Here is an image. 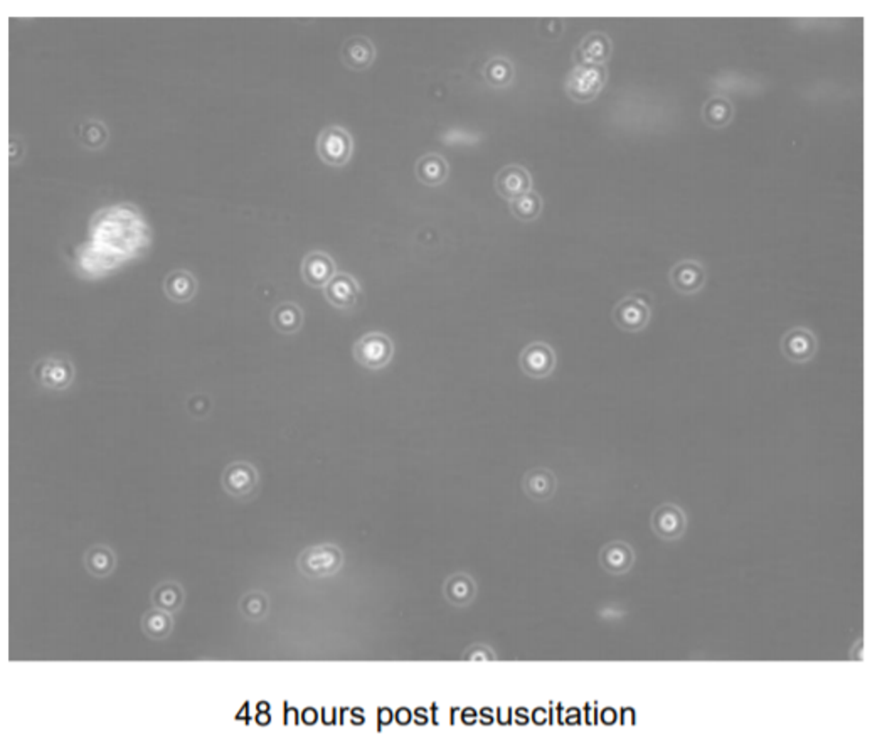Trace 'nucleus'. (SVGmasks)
I'll list each match as a JSON object with an SVG mask.
<instances>
[{
	"label": "nucleus",
	"instance_id": "obj_1",
	"mask_svg": "<svg viewBox=\"0 0 887 738\" xmlns=\"http://www.w3.org/2000/svg\"><path fill=\"white\" fill-rule=\"evenodd\" d=\"M297 567L310 580L329 578L343 570V549L332 543L305 548L297 558Z\"/></svg>",
	"mask_w": 887,
	"mask_h": 738
},
{
	"label": "nucleus",
	"instance_id": "obj_2",
	"mask_svg": "<svg viewBox=\"0 0 887 738\" xmlns=\"http://www.w3.org/2000/svg\"><path fill=\"white\" fill-rule=\"evenodd\" d=\"M77 376V368L71 357L64 353H54L41 357L32 366V378L39 386L51 392L68 390Z\"/></svg>",
	"mask_w": 887,
	"mask_h": 738
},
{
	"label": "nucleus",
	"instance_id": "obj_3",
	"mask_svg": "<svg viewBox=\"0 0 887 738\" xmlns=\"http://www.w3.org/2000/svg\"><path fill=\"white\" fill-rule=\"evenodd\" d=\"M605 66H574L566 79V93L572 102L590 103L598 98L607 85Z\"/></svg>",
	"mask_w": 887,
	"mask_h": 738
},
{
	"label": "nucleus",
	"instance_id": "obj_4",
	"mask_svg": "<svg viewBox=\"0 0 887 738\" xmlns=\"http://www.w3.org/2000/svg\"><path fill=\"white\" fill-rule=\"evenodd\" d=\"M354 152L352 135L341 125H329L320 130L317 153L320 161L330 167H343Z\"/></svg>",
	"mask_w": 887,
	"mask_h": 738
},
{
	"label": "nucleus",
	"instance_id": "obj_5",
	"mask_svg": "<svg viewBox=\"0 0 887 738\" xmlns=\"http://www.w3.org/2000/svg\"><path fill=\"white\" fill-rule=\"evenodd\" d=\"M354 359L362 368L379 371L386 368L394 356L393 339L382 332H368L354 344Z\"/></svg>",
	"mask_w": 887,
	"mask_h": 738
},
{
	"label": "nucleus",
	"instance_id": "obj_6",
	"mask_svg": "<svg viewBox=\"0 0 887 738\" xmlns=\"http://www.w3.org/2000/svg\"><path fill=\"white\" fill-rule=\"evenodd\" d=\"M221 485L228 496L248 501L256 494L260 485V472L246 460L231 462L221 475Z\"/></svg>",
	"mask_w": 887,
	"mask_h": 738
},
{
	"label": "nucleus",
	"instance_id": "obj_7",
	"mask_svg": "<svg viewBox=\"0 0 887 738\" xmlns=\"http://www.w3.org/2000/svg\"><path fill=\"white\" fill-rule=\"evenodd\" d=\"M650 526L654 533L663 541H677L685 535L689 520L679 504L663 503L652 512Z\"/></svg>",
	"mask_w": 887,
	"mask_h": 738
},
{
	"label": "nucleus",
	"instance_id": "obj_8",
	"mask_svg": "<svg viewBox=\"0 0 887 738\" xmlns=\"http://www.w3.org/2000/svg\"><path fill=\"white\" fill-rule=\"evenodd\" d=\"M520 369L534 380H543L553 374L556 368V351L543 341L526 346L520 353Z\"/></svg>",
	"mask_w": 887,
	"mask_h": 738
},
{
	"label": "nucleus",
	"instance_id": "obj_9",
	"mask_svg": "<svg viewBox=\"0 0 887 738\" xmlns=\"http://www.w3.org/2000/svg\"><path fill=\"white\" fill-rule=\"evenodd\" d=\"M652 310L645 300L630 295L621 299L613 309V322L615 326L625 332H640L645 329L650 322Z\"/></svg>",
	"mask_w": 887,
	"mask_h": 738
},
{
	"label": "nucleus",
	"instance_id": "obj_10",
	"mask_svg": "<svg viewBox=\"0 0 887 738\" xmlns=\"http://www.w3.org/2000/svg\"><path fill=\"white\" fill-rule=\"evenodd\" d=\"M495 191L508 203L533 191V178L526 167L512 164L502 167L495 176Z\"/></svg>",
	"mask_w": 887,
	"mask_h": 738
},
{
	"label": "nucleus",
	"instance_id": "obj_11",
	"mask_svg": "<svg viewBox=\"0 0 887 738\" xmlns=\"http://www.w3.org/2000/svg\"><path fill=\"white\" fill-rule=\"evenodd\" d=\"M780 347H782V353L788 361L801 364V363H809L815 357L817 349H818V343H817V337L810 329L791 327L782 337Z\"/></svg>",
	"mask_w": 887,
	"mask_h": 738
},
{
	"label": "nucleus",
	"instance_id": "obj_12",
	"mask_svg": "<svg viewBox=\"0 0 887 738\" xmlns=\"http://www.w3.org/2000/svg\"><path fill=\"white\" fill-rule=\"evenodd\" d=\"M671 285L675 292L682 295H694L700 292L708 281V273L702 263L696 260H682L677 262L669 273Z\"/></svg>",
	"mask_w": 887,
	"mask_h": 738
},
{
	"label": "nucleus",
	"instance_id": "obj_13",
	"mask_svg": "<svg viewBox=\"0 0 887 738\" xmlns=\"http://www.w3.org/2000/svg\"><path fill=\"white\" fill-rule=\"evenodd\" d=\"M330 306L341 310H352L361 299V283L351 273H335L324 289Z\"/></svg>",
	"mask_w": 887,
	"mask_h": 738
},
{
	"label": "nucleus",
	"instance_id": "obj_14",
	"mask_svg": "<svg viewBox=\"0 0 887 738\" xmlns=\"http://www.w3.org/2000/svg\"><path fill=\"white\" fill-rule=\"evenodd\" d=\"M376 46L366 36H351L345 39L341 51L343 66L351 71H366L376 60Z\"/></svg>",
	"mask_w": 887,
	"mask_h": 738
},
{
	"label": "nucleus",
	"instance_id": "obj_15",
	"mask_svg": "<svg viewBox=\"0 0 887 738\" xmlns=\"http://www.w3.org/2000/svg\"><path fill=\"white\" fill-rule=\"evenodd\" d=\"M337 273L334 258L325 252H310L302 262V277L312 289H325Z\"/></svg>",
	"mask_w": 887,
	"mask_h": 738
},
{
	"label": "nucleus",
	"instance_id": "obj_16",
	"mask_svg": "<svg viewBox=\"0 0 887 738\" xmlns=\"http://www.w3.org/2000/svg\"><path fill=\"white\" fill-rule=\"evenodd\" d=\"M599 565L609 575H615V577L625 575L634 568V548L630 547L626 541H621V540L609 541L599 551Z\"/></svg>",
	"mask_w": 887,
	"mask_h": 738
},
{
	"label": "nucleus",
	"instance_id": "obj_17",
	"mask_svg": "<svg viewBox=\"0 0 887 738\" xmlns=\"http://www.w3.org/2000/svg\"><path fill=\"white\" fill-rule=\"evenodd\" d=\"M613 52L611 39L605 32H591L581 41V44L574 51L576 66L590 64V66H603L608 63Z\"/></svg>",
	"mask_w": 887,
	"mask_h": 738
},
{
	"label": "nucleus",
	"instance_id": "obj_18",
	"mask_svg": "<svg viewBox=\"0 0 887 738\" xmlns=\"http://www.w3.org/2000/svg\"><path fill=\"white\" fill-rule=\"evenodd\" d=\"M522 489L526 496L531 497L535 503H545L556 494L558 479L556 474L545 467H535L526 472L522 479Z\"/></svg>",
	"mask_w": 887,
	"mask_h": 738
},
{
	"label": "nucleus",
	"instance_id": "obj_19",
	"mask_svg": "<svg viewBox=\"0 0 887 738\" xmlns=\"http://www.w3.org/2000/svg\"><path fill=\"white\" fill-rule=\"evenodd\" d=\"M199 289L197 279L194 273L184 268H178L167 273L164 281V293L169 300L176 304H187L190 302Z\"/></svg>",
	"mask_w": 887,
	"mask_h": 738
},
{
	"label": "nucleus",
	"instance_id": "obj_20",
	"mask_svg": "<svg viewBox=\"0 0 887 738\" xmlns=\"http://www.w3.org/2000/svg\"><path fill=\"white\" fill-rule=\"evenodd\" d=\"M415 174L421 184L428 188H438L446 182L450 166L440 153H425L416 162Z\"/></svg>",
	"mask_w": 887,
	"mask_h": 738
},
{
	"label": "nucleus",
	"instance_id": "obj_21",
	"mask_svg": "<svg viewBox=\"0 0 887 738\" xmlns=\"http://www.w3.org/2000/svg\"><path fill=\"white\" fill-rule=\"evenodd\" d=\"M152 605L155 609L169 612V613H178L182 611L186 604V592L182 586L176 580H165L159 586H155L152 590Z\"/></svg>",
	"mask_w": 887,
	"mask_h": 738
},
{
	"label": "nucleus",
	"instance_id": "obj_22",
	"mask_svg": "<svg viewBox=\"0 0 887 738\" xmlns=\"http://www.w3.org/2000/svg\"><path fill=\"white\" fill-rule=\"evenodd\" d=\"M83 563L87 572L95 578H106L116 570V555L114 549L106 545H93L87 549Z\"/></svg>",
	"mask_w": 887,
	"mask_h": 738
},
{
	"label": "nucleus",
	"instance_id": "obj_23",
	"mask_svg": "<svg viewBox=\"0 0 887 738\" xmlns=\"http://www.w3.org/2000/svg\"><path fill=\"white\" fill-rule=\"evenodd\" d=\"M271 324L285 336L297 334L304 326V310L295 302H281L271 312Z\"/></svg>",
	"mask_w": 887,
	"mask_h": 738
},
{
	"label": "nucleus",
	"instance_id": "obj_24",
	"mask_svg": "<svg viewBox=\"0 0 887 738\" xmlns=\"http://www.w3.org/2000/svg\"><path fill=\"white\" fill-rule=\"evenodd\" d=\"M475 594H477L475 580L467 573H455L444 584V597L457 607H465L471 604Z\"/></svg>",
	"mask_w": 887,
	"mask_h": 738
},
{
	"label": "nucleus",
	"instance_id": "obj_25",
	"mask_svg": "<svg viewBox=\"0 0 887 738\" xmlns=\"http://www.w3.org/2000/svg\"><path fill=\"white\" fill-rule=\"evenodd\" d=\"M140 627H142L143 636L149 637L152 641H164L174 631V615L153 607L151 611L143 613Z\"/></svg>",
	"mask_w": 887,
	"mask_h": 738
},
{
	"label": "nucleus",
	"instance_id": "obj_26",
	"mask_svg": "<svg viewBox=\"0 0 887 738\" xmlns=\"http://www.w3.org/2000/svg\"><path fill=\"white\" fill-rule=\"evenodd\" d=\"M733 116H735V106L724 97H712L704 103L702 120L708 127H727L733 122Z\"/></svg>",
	"mask_w": 887,
	"mask_h": 738
},
{
	"label": "nucleus",
	"instance_id": "obj_27",
	"mask_svg": "<svg viewBox=\"0 0 887 738\" xmlns=\"http://www.w3.org/2000/svg\"><path fill=\"white\" fill-rule=\"evenodd\" d=\"M78 141L88 151H102L110 141V130L98 118L85 120L78 130Z\"/></svg>",
	"mask_w": 887,
	"mask_h": 738
},
{
	"label": "nucleus",
	"instance_id": "obj_28",
	"mask_svg": "<svg viewBox=\"0 0 887 738\" xmlns=\"http://www.w3.org/2000/svg\"><path fill=\"white\" fill-rule=\"evenodd\" d=\"M238 609L246 621L261 623L263 619H267L270 612V598L261 590H251L240 598Z\"/></svg>",
	"mask_w": 887,
	"mask_h": 738
},
{
	"label": "nucleus",
	"instance_id": "obj_29",
	"mask_svg": "<svg viewBox=\"0 0 887 738\" xmlns=\"http://www.w3.org/2000/svg\"><path fill=\"white\" fill-rule=\"evenodd\" d=\"M483 78L494 88H506L514 79V64L506 58H492L483 66Z\"/></svg>",
	"mask_w": 887,
	"mask_h": 738
},
{
	"label": "nucleus",
	"instance_id": "obj_30",
	"mask_svg": "<svg viewBox=\"0 0 887 738\" xmlns=\"http://www.w3.org/2000/svg\"><path fill=\"white\" fill-rule=\"evenodd\" d=\"M510 213L524 223H531L543 213V199L537 192H527L510 203Z\"/></svg>",
	"mask_w": 887,
	"mask_h": 738
},
{
	"label": "nucleus",
	"instance_id": "obj_31",
	"mask_svg": "<svg viewBox=\"0 0 887 738\" xmlns=\"http://www.w3.org/2000/svg\"><path fill=\"white\" fill-rule=\"evenodd\" d=\"M9 153H11V166H17L23 159H24V153H26V143L24 141L19 137V135H11V143H9Z\"/></svg>",
	"mask_w": 887,
	"mask_h": 738
},
{
	"label": "nucleus",
	"instance_id": "obj_32",
	"mask_svg": "<svg viewBox=\"0 0 887 738\" xmlns=\"http://www.w3.org/2000/svg\"><path fill=\"white\" fill-rule=\"evenodd\" d=\"M465 660H469V661H492V660H497V656H495L494 650H489L483 644H479V646H473L470 650V654H465Z\"/></svg>",
	"mask_w": 887,
	"mask_h": 738
}]
</instances>
